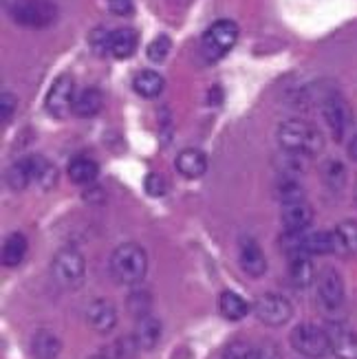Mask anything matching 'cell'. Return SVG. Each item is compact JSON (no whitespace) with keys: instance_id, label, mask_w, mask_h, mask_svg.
Here are the masks:
<instances>
[{"instance_id":"18","label":"cell","mask_w":357,"mask_h":359,"mask_svg":"<svg viewBox=\"0 0 357 359\" xmlns=\"http://www.w3.org/2000/svg\"><path fill=\"white\" fill-rule=\"evenodd\" d=\"M7 183H9L11 190H18V192L27 190L31 183H36V154L22 157L9 168Z\"/></svg>"},{"instance_id":"5","label":"cell","mask_w":357,"mask_h":359,"mask_svg":"<svg viewBox=\"0 0 357 359\" xmlns=\"http://www.w3.org/2000/svg\"><path fill=\"white\" fill-rule=\"evenodd\" d=\"M289 341L300 355L311 357V359H320L331 351L327 329H322V326L311 324V322H302L298 326H293Z\"/></svg>"},{"instance_id":"27","label":"cell","mask_w":357,"mask_h":359,"mask_svg":"<svg viewBox=\"0 0 357 359\" xmlns=\"http://www.w3.org/2000/svg\"><path fill=\"white\" fill-rule=\"evenodd\" d=\"M333 231L337 254H357V221H342Z\"/></svg>"},{"instance_id":"25","label":"cell","mask_w":357,"mask_h":359,"mask_svg":"<svg viewBox=\"0 0 357 359\" xmlns=\"http://www.w3.org/2000/svg\"><path fill=\"white\" fill-rule=\"evenodd\" d=\"M219 309H221V316L229 322H238L250 313V304H247V300L234 291H223L219 295Z\"/></svg>"},{"instance_id":"3","label":"cell","mask_w":357,"mask_h":359,"mask_svg":"<svg viewBox=\"0 0 357 359\" xmlns=\"http://www.w3.org/2000/svg\"><path fill=\"white\" fill-rule=\"evenodd\" d=\"M9 15L15 25L27 29H44L58 20V7L51 0H13Z\"/></svg>"},{"instance_id":"15","label":"cell","mask_w":357,"mask_h":359,"mask_svg":"<svg viewBox=\"0 0 357 359\" xmlns=\"http://www.w3.org/2000/svg\"><path fill=\"white\" fill-rule=\"evenodd\" d=\"M175 168L185 179H198V177H203L208 170V157L196 148L181 150L175 159Z\"/></svg>"},{"instance_id":"33","label":"cell","mask_w":357,"mask_h":359,"mask_svg":"<svg viewBox=\"0 0 357 359\" xmlns=\"http://www.w3.org/2000/svg\"><path fill=\"white\" fill-rule=\"evenodd\" d=\"M170 49H173V40H170V36L161 34L148 44V60L150 62H163L168 57Z\"/></svg>"},{"instance_id":"37","label":"cell","mask_w":357,"mask_h":359,"mask_svg":"<svg viewBox=\"0 0 357 359\" xmlns=\"http://www.w3.org/2000/svg\"><path fill=\"white\" fill-rule=\"evenodd\" d=\"M106 5H108V11L115 15H130L135 9L133 0H106Z\"/></svg>"},{"instance_id":"38","label":"cell","mask_w":357,"mask_h":359,"mask_svg":"<svg viewBox=\"0 0 357 359\" xmlns=\"http://www.w3.org/2000/svg\"><path fill=\"white\" fill-rule=\"evenodd\" d=\"M258 359H278V351L271 346H262L258 348Z\"/></svg>"},{"instance_id":"6","label":"cell","mask_w":357,"mask_h":359,"mask_svg":"<svg viewBox=\"0 0 357 359\" xmlns=\"http://www.w3.org/2000/svg\"><path fill=\"white\" fill-rule=\"evenodd\" d=\"M238 40V25L234 20H216L203 34V55L208 62L221 60L225 53L231 51V46Z\"/></svg>"},{"instance_id":"17","label":"cell","mask_w":357,"mask_h":359,"mask_svg":"<svg viewBox=\"0 0 357 359\" xmlns=\"http://www.w3.org/2000/svg\"><path fill=\"white\" fill-rule=\"evenodd\" d=\"M102 108H104V95H102V90L95 86H86L75 95V102H73L75 117L90 119V117L100 115Z\"/></svg>"},{"instance_id":"31","label":"cell","mask_w":357,"mask_h":359,"mask_svg":"<svg viewBox=\"0 0 357 359\" xmlns=\"http://www.w3.org/2000/svg\"><path fill=\"white\" fill-rule=\"evenodd\" d=\"M88 46L97 57L108 55L111 53V31H106L104 27H95L88 34Z\"/></svg>"},{"instance_id":"22","label":"cell","mask_w":357,"mask_h":359,"mask_svg":"<svg viewBox=\"0 0 357 359\" xmlns=\"http://www.w3.org/2000/svg\"><path fill=\"white\" fill-rule=\"evenodd\" d=\"M133 88L137 95H142L144 100H154V97H159L163 90V77L157 71L144 69L133 77Z\"/></svg>"},{"instance_id":"16","label":"cell","mask_w":357,"mask_h":359,"mask_svg":"<svg viewBox=\"0 0 357 359\" xmlns=\"http://www.w3.org/2000/svg\"><path fill=\"white\" fill-rule=\"evenodd\" d=\"M302 247L304 256H327L337 254V241L335 231H304L302 233Z\"/></svg>"},{"instance_id":"41","label":"cell","mask_w":357,"mask_h":359,"mask_svg":"<svg viewBox=\"0 0 357 359\" xmlns=\"http://www.w3.org/2000/svg\"><path fill=\"white\" fill-rule=\"evenodd\" d=\"M355 194H357V187H355Z\"/></svg>"},{"instance_id":"20","label":"cell","mask_w":357,"mask_h":359,"mask_svg":"<svg viewBox=\"0 0 357 359\" xmlns=\"http://www.w3.org/2000/svg\"><path fill=\"white\" fill-rule=\"evenodd\" d=\"M289 280L291 285L296 289H309L316 280H318V271H316V264L309 256H298V258H291L289 262Z\"/></svg>"},{"instance_id":"39","label":"cell","mask_w":357,"mask_h":359,"mask_svg":"<svg viewBox=\"0 0 357 359\" xmlns=\"http://www.w3.org/2000/svg\"><path fill=\"white\" fill-rule=\"evenodd\" d=\"M349 157L357 163V135L349 142Z\"/></svg>"},{"instance_id":"10","label":"cell","mask_w":357,"mask_h":359,"mask_svg":"<svg viewBox=\"0 0 357 359\" xmlns=\"http://www.w3.org/2000/svg\"><path fill=\"white\" fill-rule=\"evenodd\" d=\"M318 298L327 309H337L344 302V280L333 267H324L316 280Z\"/></svg>"},{"instance_id":"19","label":"cell","mask_w":357,"mask_h":359,"mask_svg":"<svg viewBox=\"0 0 357 359\" xmlns=\"http://www.w3.org/2000/svg\"><path fill=\"white\" fill-rule=\"evenodd\" d=\"M62 353V339L53 331H36L31 337V355L34 359H58Z\"/></svg>"},{"instance_id":"26","label":"cell","mask_w":357,"mask_h":359,"mask_svg":"<svg viewBox=\"0 0 357 359\" xmlns=\"http://www.w3.org/2000/svg\"><path fill=\"white\" fill-rule=\"evenodd\" d=\"M27 249H29V243H27L25 233L13 231L11 236L5 241V245H3V264H5L7 269L18 267V264L27 256Z\"/></svg>"},{"instance_id":"28","label":"cell","mask_w":357,"mask_h":359,"mask_svg":"<svg viewBox=\"0 0 357 359\" xmlns=\"http://www.w3.org/2000/svg\"><path fill=\"white\" fill-rule=\"evenodd\" d=\"M126 306H128V313L135 318V320H142L146 316H150V309H152V295L144 289H135L128 300H126Z\"/></svg>"},{"instance_id":"9","label":"cell","mask_w":357,"mask_h":359,"mask_svg":"<svg viewBox=\"0 0 357 359\" xmlns=\"http://www.w3.org/2000/svg\"><path fill=\"white\" fill-rule=\"evenodd\" d=\"M256 318L267 326H283L291 320L293 306L281 293H262L254 306Z\"/></svg>"},{"instance_id":"40","label":"cell","mask_w":357,"mask_h":359,"mask_svg":"<svg viewBox=\"0 0 357 359\" xmlns=\"http://www.w3.org/2000/svg\"><path fill=\"white\" fill-rule=\"evenodd\" d=\"M88 359H108L106 355H93V357H88Z\"/></svg>"},{"instance_id":"32","label":"cell","mask_w":357,"mask_h":359,"mask_svg":"<svg viewBox=\"0 0 357 359\" xmlns=\"http://www.w3.org/2000/svg\"><path fill=\"white\" fill-rule=\"evenodd\" d=\"M223 359H258V348L250 341L234 339L223 348Z\"/></svg>"},{"instance_id":"11","label":"cell","mask_w":357,"mask_h":359,"mask_svg":"<svg viewBox=\"0 0 357 359\" xmlns=\"http://www.w3.org/2000/svg\"><path fill=\"white\" fill-rule=\"evenodd\" d=\"M329 346L337 359H357V333L342 322L327 324Z\"/></svg>"},{"instance_id":"7","label":"cell","mask_w":357,"mask_h":359,"mask_svg":"<svg viewBox=\"0 0 357 359\" xmlns=\"http://www.w3.org/2000/svg\"><path fill=\"white\" fill-rule=\"evenodd\" d=\"M75 82H73V75L69 73H60L55 80L51 82L49 90H46V97H44V108L46 113L53 115V117H65L69 111H73V102H75Z\"/></svg>"},{"instance_id":"1","label":"cell","mask_w":357,"mask_h":359,"mask_svg":"<svg viewBox=\"0 0 357 359\" xmlns=\"http://www.w3.org/2000/svg\"><path fill=\"white\" fill-rule=\"evenodd\" d=\"M278 142H281L283 150L287 152L311 157V154H318L322 150L324 137L316 126H311L304 119H287L278 128Z\"/></svg>"},{"instance_id":"36","label":"cell","mask_w":357,"mask_h":359,"mask_svg":"<svg viewBox=\"0 0 357 359\" xmlns=\"http://www.w3.org/2000/svg\"><path fill=\"white\" fill-rule=\"evenodd\" d=\"M144 190L152 196H161L166 192V181L159 175H148L144 181Z\"/></svg>"},{"instance_id":"23","label":"cell","mask_w":357,"mask_h":359,"mask_svg":"<svg viewBox=\"0 0 357 359\" xmlns=\"http://www.w3.org/2000/svg\"><path fill=\"white\" fill-rule=\"evenodd\" d=\"M67 175L75 185H90L100 177V165L90 157H75L67 168Z\"/></svg>"},{"instance_id":"30","label":"cell","mask_w":357,"mask_h":359,"mask_svg":"<svg viewBox=\"0 0 357 359\" xmlns=\"http://www.w3.org/2000/svg\"><path fill=\"white\" fill-rule=\"evenodd\" d=\"M58 181V168L49 161L36 154V185L40 190H51Z\"/></svg>"},{"instance_id":"12","label":"cell","mask_w":357,"mask_h":359,"mask_svg":"<svg viewBox=\"0 0 357 359\" xmlns=\"http://www.w3.org/2000/svg\"><path fill=\"white\" fill-rule=\"evenodd\" d=\"M238 260L241 269L250 278H260L267 271V258L262 254L260 245L252 236H243L238 243Z\"/></svg>"},{"instance_id":"2","label":"cell","mask_w":357,"mask_h":359,"mask_svg":"<svg viewBox=\"0 0 357 359\" xmlns=\"http://www.w3.org/2000/svg\"><path fill=\"white\" fill-rule=\"evenodd\" d=\"M111 271L117 283L135 287L146 278L148 271V256L142 245L137 243H123L115 247L111 256Z\"/></svg>"},{"instance_id":"13","label":"cell","mask_w":357,"mask_h":359,"mask_svg":"<svg viewBox=\"0 0 357 359\" xmlns=\"http://www.w3.org/2000/svg\"><path fill=\"white\" fill-rule=\"evenodd\" d=\"M86 322L95 333L106 335L115 329L117 324V311L113 302L108 300H93L86 309Z\"/></svg>"},{"instance_id":"29","label":"cell","mask_w":357,"mask_h":359,"mask_svg":"<svg viewBox=\"0 0 357 359\" xmlns=\"http://www.w3.org/2000/svg\"><path fill=\"white\" fill-rule=\"evenodd\" d=\"M276 196L283 205H287V203H300V201H304V190H302V185L296 181V177H287L278 183Z\"/></svg>"},{"instance_id":"21","label":"cell","mask_w":357,"mask_h":359,"mask_svg":"<svg viewBox=\"0 0 357 359\" xmlns=\"http://www.w3.org/2000/svg\"><path fill=\"white\" fill-rule=\"evenodd\" d=\"M135 339H137V346L142 351H152L161 339V322L157 318H152V316L137 320Z\"/></svg>"},{"instance_id":"35","label":"cell","mask_w":357,"mask_h":359,"mask_svg":"<svg viewBox=\"0 0 357 359\" xmlns=\"http://www.w3.org/2000/svg\"><path fill=\"white\" fill-rule=\"evenodd\" d=\"M0 111H3V123L7 126L15 115V97L9 90H3V95H0Z\"/></svg>"},{"instance_id":"34","label":"cell","mask_w":357,"mask_h":359,"mask_svg":"<svg viewBox=\"0 0 357 359\" xmlns=\"http://www.w3.org/2000/svg\"><path fill=\"white\" fill-rule=\"evenodd\" d=\"M324 179H327L329 185L339 187L346 181V168L339 161H327V165H324Z\"/></svg>"},{"instance_id":"4","label":"cell","mask_w":357,"mask_h":359,"mask_svg":"<svg viewBox=\"0 0 357 359\" xmlns=\"http://www.w3.org/2000/svg\"><path fill=\"white\" fill-rule=\"evenodd\" d=\"M51 273L55 278V283L65 289H75L84 283L86 276V260L77 249L65 247L53 256L51 262Z\"/></svg>"},{"instance_id":"24","label":"cell","mask_w":357,"mask_h":359,"mask_svg":"<svg viewBox=\"0 0 357 359\" xmlns=\"http://www.w3.org/2000/svg\"><path fill=\"white\" fill-rule=\"evenodd\" d=\"M137 51V34L130 27L111 31V55L117 60H128Z\"/></svg>"},{"instance_id":"14","label":"cell","mask_w":357,"mask_h":359,"mask_svg":"<svg viewBox=\"0 0 357 359\" xmlns=\"http://www.w3.org/2000/svg\"><path fill=\"white\" fill-rule=\"evenodd\" d=\"M283 227L285 231H307L314 223V210L307 205L304 201L300 203H287L283 205Z\"/></svg>"},{"instance_id":"8","label":"cell","mask_w":357,"mask_h":359,"mask_svg":"<svg viewBox=\"0 0 357 359\" xmlns=\"http://www.w3.org/2000/svg\"><path fill=\"white\" fill-rule=\"evenodd\" d=\"M322 113H324V121H327L333 139L335 142H342L353 121L351 106L346 104V100L342 95H337V93H331V95H327L322 102Z\"/></svg>"}]
</instances>
